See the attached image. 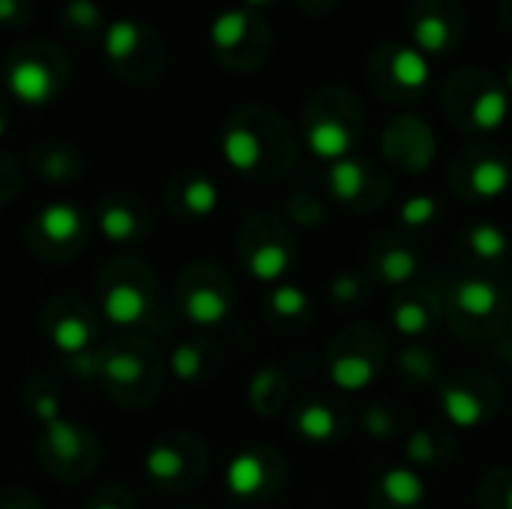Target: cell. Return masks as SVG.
<instances>
[{"mask_svg":"<svg viewBox=\"0 0 512 509\" xmlns=\"http://www.w3.org/2000/svg\"><path fill=\"white\" fill-rule=\"evenodd\" d=\"M87 237H90L87 216L72 201L42 204L24 231L30 255L42 264H66L78 258L87 246Z\"/></svg>","mask_w":512,"mask_h":509,"instance_id":"obj_6","label":"cell"},{"mask_svg":"<svg viewBox=\"0 0 512 509\" xmlns=\"http://www.w3.org/2000/svg\"><path fill=\"white\" fill-rule=\"evenodd\" d=\"M512 183V171L501 159H483L471 171V189L477 198H501Z\"/></svg>","mask_w":512,"mask_h":509,"instance_id":"obj_27","label":"cell"},{"mask_svg":"<svg viewBox=\"0 0 512 509\" xmlns=\"http://www.w3.org/2000/svg\"><path fill=\"white\" fill-rule=\"evenodd\" d=\"M165 378V360L141 336H120L102 342L96 351V384L120 408H147Z\"/></svg>","mask_w":512,"mask_h":509,"instance_id":"obj_1","label":"cell"},{"mask_svg":"<svg viewBox=\"0 0 512 509\" xmlns=\"http://www.w3.org/2000/svg\"><path fill=\"white\" fill-rule=\"evenodd\" d=\"M279 456L270 450H240L228 459L222 483L234 501H261L279 486Z\"/></svg>","mask_w":512,"mask_h":509,"instance_id":"obj_9","label":"cell"},{"mask_svg":"<svg viewBox=\"0 0 512 509\" xmlns=\"http://www.w3.org/2000/svg\"><path fill=\"white\" fill-rule=\"evenodd\" d=\"M294 432L309 444H327L339 435V417L324 402H306L294 414Z\"/></svg>","mask_w":512,"mask_h":509,"instance_id":"obj_16","label":"cell"},{"mask_svg":"<svg viewBox=\"0 0 512 509\" xmlns=\"http://www.w3.org/2000/svg\"><path fill=\"white\" fill-rule=\"evenodd\" d=\"M138 39H141V33L132 21H114L105 33V54L120 63L138 48Z\"/></svg>","mask_w":512,"mask_h":509,"instance_id":"obj_31","label":"cell"},{"mask_svg":"<svg viewBox=\"0 0 512 509\" xmlns=\"http://www.w3.org/2000/svg\"><path fill=\"white\" fill-rule=\"evenodd\" d=\"M240 258L246 273L261 282V285H276L294 264V246L285 237L276 234H255L243 231L240 234Z\"/></svg>","mask_w":512,"mask_h":509,"instance_id":"obj_10","label":"cell"},{"mask_svg":"<svg viewBox=\"0 0 512 509\" xmlns=\"http://www.w3.org/2000/svg\"><path fill=\"white\" fill-rule=\"evenodd\" d=\"M66 12H69V21H72V24H81V27L99 24V9H96V3H90V0H72V3L66 6Z\"/></svg>","mask_w":512,"mask_h":509,"instance_id":"obj_40","label":"cell"},{"mask_svg":"<svg viewBox=\"0 0 512 509\" xmlns=\"http://www.w3.org/2000/svg\"><path fill=\"white\" fill-rule=\"evenodd\" d=\"M330 381L345 393H360L375 381V363L363 354H339L330 363Z\"/></svg>","mask_w":512,"mask_h":509,"instance_id":"obj_19","label":"cell"},{"mask_svg":"<svg viewBox=\"0 0 512 509\" xmlns=\"http://www.w3.org/2000/svg\"><path fill=\"white\" fill-rule=\"evenodd\" d=\"M12 192H15V174H12V171H9V165L0 159V207H3V204H9Z\"/></svg>","mask_w":512,"mask_h":509,"instance_id":"obj_43","label":"cell"},{"mask_svg":"<svg viewBox=\"0 0 512 509\" xmlns=\"http://www.w3.org/2000/svg\"><path fill=\"white\" fill-rule=\"evenodd\" d=\"M267 312L282 321H297L309 312V294L300 285H276L267 294Z\"/></svg>","mask_w":512,"mask_h":509,"instance_id":"obj_28","label":"cell"},{"mask_svg":"<svg viewBox=\"0 0 512 509\" xmlns=\"http://www.w3.org/2000/svg\"><path fill=\"white\" fill-rule=\"evenodd\" d=\"M9 93L24 105H42L54 93V78L39 60H18L6 69Z\"/></svg>","mask_w":512,"mask_h":509,"instance_id":"obj_14","label":"cell"},{"mask_svg":"<svg viewBox=\"0 0 512 509\" xmlns=\"http://www.w3.org/2000/svg\"><path fill=\"white\" fill-rule=\"evenodd\" d=\"M141 474L156 492L186 495L207 474V447L195 432H165L141 456Z\"/></svg>","mask_w":512,"mask_h":509,"instance_id":"obj_3","label":"cell"},{"mask_svg":"<svg viewBox=\"0 0 512 509\" xmlns=\"http://www.w3.org/2000/svg\"><path fill=\"white\" fill-rule=\"evenodd\" d=\"M441 408H444V417L456 429H477L486 420V405L471 390H462V387H444Z\"/></svg>","mask_w":512,"mask_h":509,"instance_id":"obj_17","label":"cell"},{"mask_svg":"<svg viewBox=\"0 0 512 509\" xmlns=\"http://www.w3.org/2000/svg\"><path fill=\"white\" fill-rule=\"evenodd\" d=\"M402 222L411 228H426L435 216H438V201L432 195H411L402 210H399Z\"/></svg>","mask_w":512,"mask_h":509,"instance_id":"obj_35","label":"cell"},{"mask_svg":"<svg viewBox=\"0 0 512 509\" xmlns=\"http://www.w3.org/2000/svg\"><path fill=\"white\" fill-rule=\"evenodd\" d=\"M3 135H6V114L0 111V138H3Z\"/></svg>","mask_w":512,"mask_h":509,"instance_id":"obj_45","label":"cell"},{"mask_svg":"<svg viewBox=\"0 0 512 509\" xmlns=\"http://www.w3.org/2000/svg\"><path fill=\"white\" fill-rule=\"evenodd\" d=\"M222 156L228 162V168H234L237 174H258L261 165H264V141L255 129L237 123V126H228L222 132Z\"/></svg>","mask_w":512,"mask_h":509,"instance_id":"obj_13","label":"cell"},{"mask_svg":"<svg viewBox=\"0 0 512 509\" xmlns=\"http://www.w3.org/2000/svg\"><path fill=\"white\" fill-rule=\"evenodd\" d=\"M402 366H405L408 372H420V378H429V375H432V357H429L426 351H408V354L402 357Z\"/></svg>","mask_w":512,"mask_h":509,"instance_id":"obj_42","label":"cell"},{"mask_svg":"<svg viewBox=\"0 0 512 509\" xmlns=\"http://www.w3.org/2000/svg\"><path fill=\"white\" fill-rule=\"evenodd\" d=\"M84 509H135V498L129 489L120 486H102Z\"/></svg>","mask_w":512,"mask_h":509,"instance_id":"obj_36","label":"cell"},{"mask_svg":"<svg viewBox=\"0 0 512 509\" xmlns=\"http://www.w3.org/2000/svg\"><path fill=\"white\" fill-rule=\"evenodd\" d=\"M327 186H330V192H333L336 201H354L366 189V168L357 159H351V156L348 159H339V162L330 165Z\"/></svg>","mask_w":512,"mask_h":509,"instance_id":"obj_26","label":"cell"},{"mask_svg":"<svg viewBox=\"0 0 512 509\" xmlns=\"http://www.w3.org/2000/svg\"><path fill=\"white\" fill-rule=\"evenodd\" d=\"M18 12V0H0V21H9Z\"/></svg>","mask_w":512,"mask_h":509,"instance_id":"obj_44","label":"cell"},{"mask_svg":"<svg viewBox=\"0 0 512 509\" xmlns=\"http://www.w3.org/2000/svg\"><path fill=\"white\" fill-rule=\"evenodd\" d=\"M180 509H201V507H180Z\"/></svg>","mask_w":512,"mask_h":509,"instance_id":"obj_49","label":"cell"},{"mask_svg":"<svg viewBox=\"0 0 512 509\" xmlns=\"http://www.w3.org/2000/svg\"><path fill=\"white\" fill-rule=\"evenodd\" d=\"M24 408H27L30 420L36 423V429L63 417V399H60L57 387L45 378H33L24 387Z\"/></svg>","mask_w":512,"mask_h":509,"instance_id":"obj_22","label":"cell"},{"mask_svg":"<svg viewBox=\"0 0 512 509\" xmlns=\"http://www.w3.org/2000/svg\"><path fill=\"white\" fill-rule=\"evenodd\" d=\"M0 509H42L39 498L21 486H9L0 492Z\"/></svg>","mask_w":512,"mask_h":509,"instance_id":"obj_38","label":"cell"},{"mask_svg":"<svg viewBox=\"0 0 512 509\" xmlns=\"http://www.w3.org/2000/svg\"><path fill=\"white\" fill-rule=\"evenodd\" d=\"M159 282L147 261L135 255L111 258L96 276V312L120 330L147 327L156 318Z\"/></svg>","mask_w":512,"mask_h":509,"instance_id":"obj_2","label":"cell"},{"mask_svg":"<svg viewBox=\"0 0 512 509\" xmlns=\"http://www.w3.org/2000/svg\"><path fill=\"white\" fill-rule=\"evenodd\" d=\"M507 87H512V66H510V72H507Z\"/></svg>","mask_w":512,"mask_h":509,"instance_id":"obj_47","label":"cell"},{"mask_svg":"<svg viewBox=\"0 0 512 509\" xmlns=\"http://www.w3.org/2000/svg\"><path fill=\"white\" fill-rule=\"evenodd\" d=\"M393 327L402 336H420L429 330V309L417 300H405L393 309Z\"/></svg>","mask_w":512,"mask_h":509,"instance_id":"obj_34","label":"cell"},{"mask_svg":"<svg viewBox=\"0 0 512 509\" xmlns=\"http://www.w3.org/2000/svg\"><path fill=\"white\" fill-rule=\"evenodd\" d=\"M285 396H288V387H285V378H282L279 369H261V372H255V378L249 381V402H252V408H255L261 417L279 414Z\"/></svg>","mask_w":512,"mask_h":509,"instance_id":"obj_20","label":"cell"},{"mask_svg":"<svg viewBox=\"0 0 512 509\" xmlns=\"http://www.w3.org/2000/svg\"><path fill=\"white\" fill-rule=\"evenodd\" d=\"M363 426L372 438H387L393 432V417L384 408H369L363 417Z\"/></svg>","mask_w":512,"mask_h":509,"instance_id":"obj_39","label":"cell"},{"mask_svg":"<svg viewBox=\"0 0 512 509\" xmlns=\"http://www.w3.org/2000/svg\"><path fill=\"white\" fill-rule=\"evenodd\" d=\"M507 117H510V96H507V90H501V87L483 90V93L474 99V105H471V123H474L477 129H483V132L501 129V126L507 123Z\"/></svg>","mask_w":512,"mask_h":509,"instance_id":"obj_25","label":"cell"},{"mask_svg":"<svg viewBox=\"0 0 512 509\" xmlns=\"http://www.w3.org/2000/svg\"><path fill=\"white\" fill-rule=\"evenodd\" d=\"M174 303L186 324L198 330L219 327L234 312V285L219 264H186L174 282Z\"/></svg>","mask_w":512,"mask_h":509,"instance_id":"obj_4","label":"cell"},{"mask_svg":"<svg viewBox=\"0 0 512 509\" xmlns=\"http://www.w3.org/2000/svg\"><path fill=\"white\" fill-rule=\"evenodd\" d=\"M249 3H255V6H258V3H267V0H249Z\"/></svg>","mask_w":512,"mask_h":509,"instance_id":"obj_48","label":"cell"},{"mask_svg":"<svg viewBox=\"0 0 512 509\" xmlns=\"http://www.w3.org/2000/svg\"><path fill=\"white\" fill-rule=\"evenodd\" d=\"M306 144H309V150L318 156V159H324V162H339V159H348V153H351V144H354V135H351V129L342 123V120H336V117H321V120H315L309 129H306Z\"/></svg>","mask_w":512,"mask_h":509,"instance_id":"obj_15","label":"cell"},{"mask_svg":"<svg viewBox=\"0 0 512 509\" xmlns=\"http://www.w3.org/2000/svg\"><path fill=\"white\" fill-rule=\"evenodd\" d=\"M357 279L354 276H336L333 279V285H330V297L336 300V303H351V300H357Z\"/></svg>","mask_w":512,"mask_h":509,"instance_id":"obj_41","label":"cell"},{"mask_svg":"<svg viewBox=\"0 0 512 509\" xmlns=\"http://www.w3.org/2000/svg\"><path fill=\"white\" fill-rule=\"evenodd\" d=\"M390 72H393L396 84H402L405 90H423L432 78V63L420 48L402 45L390 60Z\"/></svg>","mask_w":512,"mask_h":509,"instance_id":"obj_21","label":"cell"},{"mask_svg":"<svg viewBox=\"0 0 512 509\" xmlns=\"http://www.w3.org/2000/svg\"><path fill=\"white\" fill-rule=\"evenodd\" d=\"M468 246H471V252H474L477 258H483V261H495V258L507 255L510 240H507V234H504L498 225H492V222H480V225H474V228H471V234H468Z\"/></svg>","mask_w":512,"mask_h":509,"instance_id":"obj_30","label":"cell"},{"mask_svg":"<svg viewBox=\"0 0 512 509\" xmlns=\"http://www.w3.org/2000/svg\"><path fill=\"white\" fill-rule=\"evenodd\" d=\"M165 207L180 222H204L219 210V186L201 171L183 174L180 180L171 183L165 195Z\"/></svg>","mask_w":512,"mask_h":509,"instance_id":"obj_12","label":"cell"},{"mask_svg":"<svg viewBox=\"0 0 512 509\" xmlns=\"http://www.w3.org/2000/svg\"><path fill=\"white\" fill-rule=\"evenodd\" d=\"M507 509H512V483L510 489H507Z\"/></svg>","mask_w":512,"mask_h":509,"instance_id":"obj_46","label":"cell"},{"mask_svg":"<svg viewBox=\"0 0 512 509\" xmlns=\"http://www.w3.org/2000/svg\"><path fill=\"white\" fill-rule=\"evenodd\" d=\"M378 270L390 285H402L417 273V255L408 252V249H390V252L381 255Z\"/></svg>","mask_w":512,"mask_h":509,"instance_id":"obj_33","label":"cell"},{"mask_svg":"<svg viewBox=\"0 0 512 509\" xmlns=\"http://www.w3.org/2000/svg\"><path fill=\"white\" fill-rule=\"evenodd\" d=\"M219 366H222V351L207 336H192V339L177 342L165 360V372L180 387H189V390L204 387L219 372Z\"/></svg>","mask_w":512,"mask_h":509,"instance_id":"obj_11","label":"cell"},{"mask_svg":"<svg viewBox=\"0 0 512 509\" xmlns=\"http://www.w3.org/2000/svg\"><path fill=\"white\" fill-rule=\"evenodd\" d=\"M36 456L42 468L60 483H81L99 465V441L93 432L66 414L39 426L36 435Z\"/></svg>","mask_w":512,"mask_h":509,"instance_id":"obj_5","label":"cell"},{"mask_svg":"<svg viewBox=\"0 0 512 509\" xmlns=\"http://www.w3.org/2000/svg\"><path fill=\"white\" fill-rule=\"evenodd\" d=\"M36 174L45 180V183H54V186H66L72 180H78L81 174V159L66 150V147H45L36 159Z\"/></svg>","mask_w":512,"mask_h":509,"instance_id":"obj_23","label":"cell"},{"mask_svg":"<svg viewBox=\"0 0 512 509\" xmlns=\"http://www.w3.org/2000/svg\"><path fill=\"white\" fill-rule=\"evenodd\" d=\"M96 234L108 246H138L150 237L153 219L147 204L126 192H111L96 204Z\"/></svg>","mask_w":512,"mask_h":509,"instance_id":"obj_8","label":"cell"},{"mask_svg":"<svg viewBox=\"0 0 512 509\" xmlns=\"http://www.w3.org/2000/svg\"><path fill=\"white\" fill-rule=\"evenodd\" d=\"M42 333L63 363H72L99 351L102 318L93 303L75 294H60L42 312Z\"/></svg>","mask_w":512,"mask_h":509,"instance_id":"obj_7","label":"cell"},{"mask_svg":"<svg viewBox=\"0 0 512 509\" xmlns=\"http://www.w3.org/2000/svg\"><path fill=\"white\" fill-rule=\"evenodd\" d=\"M456 306L471 318H486L498 309V288L489 279H465L456 288Z\"/></svg>","mask_w":512,"mask_h":509,"instance_id":"obj_24","label":"cell"},{"mask_svg":"<svg viewBox=\"0 0 512 509\" xmlns=\"http://www.w3.org/2000/svg\"><path fill=\"white\" fill-rule=\"evenodd\" d=\"M381 492L396 507H417L426 501V483L411 468H390L381 477Z\"/></svg>","mask_w":512,"mask_h":509,"instance_id":"obj_18","label":"cell"},{"mask_svg":"<svg viewBox=\"0 0 512 509\" xmlns=\"http://www.w3.org/2000/svg\"><path fill=\"white\" fill-rule=\"evenodd\" d=\"M408 459L417 462V465H429V462L438 459V444H435V438L426 429L423 432H414L408 438Z\"/></svg>","mask_w":512,"mask_h":509,"instance_id":"obj_37","label":"cell"},{"mask_svg":"<svg viewBox=\"0 0 512 509\" xmlns=\"http://www.w3.org/2000/svg\"><path fill=\"white\" fill-rule=\"evenodd\" d=\"M246 24H249V15H246L243 9H228V12H222V15L213 21L210 36H213V42H216L219 48H231V45H237V42L243 39Z\"/></svg>","mask_w":512,"mask_h":509,"instance_id":"obj_32","label":"cell"},{"mask_svg":"<svg viewBox=\"0 0 512 509\" xmlns=\"http://www.w3.org/2000/svg\"><path fill=\"white\" fill-rule=\"evenodd\" d=\"M411 36H414V48H420L429 57V54H438V51L447 48L450 27H447V21L441 15H423V18L414 21Z\"/></svg>","mask_w":512,"mask_h":509,"instance_id":"obj_29","label":"cell"}]
</instances>
